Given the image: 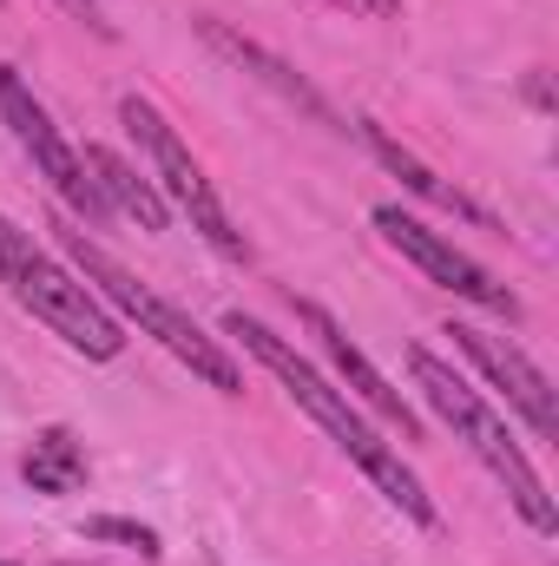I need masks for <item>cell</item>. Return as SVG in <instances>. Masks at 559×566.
I'll list each match as a JSON object with an SVG mask.
<instances>
[{
    "instance_id": "6da1fadb",
    "label": "cell",
    "mask_w": 559,
    "mask_h": 566,
    "mask_svg": "<svg viewBox=\"0 0 559 566\" xmlns=\"http://www.w3.org/2000/svg\"><path fill=\"white\" fill-rule=\"evenodd\" d=\"M224 336H231V343L264 369V376H277L283 396H289L309 422L336 441V454H349V468H356V474H362V481H369V488H376L402 521H409V527H421V534H434V527H441V507H434V494L421 488V474L402 461V441H382L376 428L362 422V409H356V402H349L323 369H316V363H303V356H296V343H289V336H277L271 323H257V316H244V310H231V316H224Z\"/></svg>"
},
{
    "instance_id": "7a4b0ae2",
    "label": "cell",
    "mask_w": 559,
    "mask_h": 566,
    "mask_svg": "<svg viewBox=\"0 0 559 566\" xmlns=\"http://www.w3.org/2000/svg\"><path fill=\"white\" fill-rule=\"evenodd\" d=\"M409 376H415L421 402L447 422V434L500 481V494L514 501V514L540 534V541H553L559 534V514H553V488H547V474L534 468V454H527V441L514 434V422L467 382V376H454V363H441L434 349H409Z\"/></svg>"
},
{
    "instance_id": "3957f363",
    "label": "cell",
    "mask_w": 559,
    "mask_h": 566,
    "mask_svg": "<svg viewBox=\"0 0 559 566\" xmlns=\"http://www.w3.org/2000/svg\"><path fill=\"white\" fill-rule=\"evenodd\" d=\"M60 251L73 258V271H80V283L119 316V323H139V336H151L158 349H171L204 389H218V396H244V369H238V356L218 343V336H204L171 296H158L145 277H133L106 244H93L86 238V224H73V218H60Z\"/></svg>"
},
{
    "instance_id": "277c9868",
    "label": "cell",
    "mask_w": 559,
    "mask_h": 566,
    "mask_svg": "<svg viewBox=\"0 0 559 566\" xmlns=\"http://www.w3.org/2000/svg\"><path fill=\"white\" fill-rule=\"evenodd\" d=\"M0 283H7V296H13L33 323H46L73 356H86V363H119L126 323L80 283L73 264H60L46 244H33V231H20L7 211H0Z\"/></svg>"
},
{
    "instance_id": "5b68a950",
    "label": "cell",
    "mask_w": 559,
    "mask_h": 566,
    "mask_svg": "<svg viewBox=\"0 0 559 566\" xmlns=\"http://www.w3.org/2000/svg\"><path fill=\"white\" fill-rule=\"evenodd\" d=\"M119 126L139 139L145 151V178L158 185V198L171 205V211H184L191 218V231L224 258V264H238V271H251L257 264V251H251V238H244V224L224 211V198H218V185L204 178V165L191 158V145L178 139V126L145 99V93H126L119 99Z\"/></svg>"
},
{
    "instance_id": "8992f818",
    "label": "cell",
    "mask_w": 559,
    "mask_h": 566,
    "mask_svg": "<svg viewBox=\"0 0 559 566\" xmlns=\"http://www.w3.org/2000/svg\"><path fill=\"white\" fill-rule=\"evenodd\" d=\"M0 126L13 133V145L33 158V171L46 178V191L66 205V218L73 224H106L113 211H106V198L93 191V178H86V165H80V145L66 139L60 126H53V113L40 106V93L0 60Z\"/></svg>"
},
{
    "instance_id": "52a82bcc",
    "label": "cell",
    "mask_w": 559,
    "mask_h": 566,
    "mask_svg": "<svg viewBox=\"0 0 559 566\" xmlns=\"http://www.w3.org/2000/svg\"><path fill=\"white\" fill-rule=\"evenodd\" d=\"M369 224L382 231L389 251H402L421 277L441 283V290H454L461 303H474V310H487V316H500V323H520V316H527V303H520L514 283H500L474 251H461L454 238H441L434 224H421L415 211H402V205H376Z\"/></svg>"
},
{
    "instance_id": "ba28073f",
    "label": "cell",
    "mask_w": 559,
    "mask_h": 566,
    "mask_svg": "<svg viewBox=\"0 0 559 566\" xmlns=\"http://www.w3.org/2000/svg\"><path fill=\"white\" fill-rule=\"evenodd\" d=\"M296 323H303V329L316 336V349L329 356V382H336L356 409H369V416L389 428V434H402V441L415 448V441H421V416L402 402V396H395V389H389V376L362 356V343H349L342 316H336V310H323L316 296H296Z\"/></svg>"
},
{
    "instance_id": "9c48e42d",
    "label": "cell",
    "mask_w": 559,
    "mask_h": 566,
    "mask_svg": "<svg viewBox=\"0 0 559 566\" xmlns=\"http://www.w3.org/2000/svg\"><path fill=\"white\" fill-rule=\"evenodd\" d=\"M447 343L500 389V402L527 422L534 441H553L559 434V402H553V376L514 343V336H494V329H481V323H447Z\"/></svg>"
},
{
    "instance_id": "30bf717a",
    "label": "cell",
    "mask_w": 559,
    "mask_h": 566,
    "mask_svg": "<svg viewBox=\"0 0 559 566\" xmlns=\"http://www.w3.org/2000/svg\"><path fill=\"white\" fill-rule=\"evenodd\" d=\"M198 40H204L224 66L251 73L264 93H277L289 113H303V119H316V126H329V133H342V139H349V113H336V106H329V93H316V86H309L289 60H277V53L264 46V40L238 33V27H231V20H218V13H198Z\"/></svg>"
},
{
    "instance_id": "8fae6325",
    "label": "cell",
    "mask_w": 559,
    "mask_h": 566,
    "mask_svg": "<svg viewBox=\"0 0 559 566\" xmlns=\"http://www.w3.org/2000/svg\"><path fill=\"white\" fill-rule=\"evenodd\" d=\"M349 133L369 145V158H376L382 171H395V178H402V191H415L421 205H434V211H447V218H461V224H474V231H500V218H494V211H487L481 198H467L461 185H447V178H441V171H434L428 158H415V151L395 139V133H389L382 119L356 113V119H349Z\"/></svg>"
},
{
    "instance_id": "7c38bea8",
    "label": "cell",
    "mask_w": 559,
    "mask_h": 566,
    "mask_svg": "<svg viewBox=\"0 0 559 566\" xmlns=\"http://www.w3.org/2000/svg\"><path fill=\"white\" fill-rule=\"evenodd\" d=\"M80 165H86V178H93V191L106 198L113 218L139 224V231H151V238L171 224V205L158 198V185L145 178L139 165H126L119 151H106V145H80Z\"/></svg>"
},
{
    "instance_id": "4fadbf2b",
    "label": "cell",
    "mask_w": 559,
    "mask_h": 566,
    "mask_svg": "<svg viewBox=\"0 0 559 566\" xmlns=\"http://www.w3.org/2000/svg\"><path fill=\"white\" fill-rule=\"evenodd\" d=\"M86 474H93V461H86V441H80L66 422L33 428V441L20 448V481H27L33 494H46V501H60V494H80V488H86Z\"/></svg>"
},
{
    "instance_id": "5bb4252c",
    "label": "cell",
    "mask_w": 559,
    "mask_h": 566,
    "mask_svg": "<svg viewBox=\"0 0 559 566\" xmlns=\"http://www.w3.org/2000/svg\"><path fill=\"white\" fill-rule=\"evenodd\" d=\"M80 541H93V547H126V554H139V560H158V554H165L158 527L126 521V514H93V521H80Z\"/></svg>"
},
{
    "instance_id": "9a60e30c",
    "label": "cell",
    "mask_w": 559,
    "mask_h": 566,
    "mask_svg": "<svg viewBox=\"0 0 559 566\" xmlns=\"http://www.w3.org/2000/svg\"><path fill=\"white\" fill-rule=\"evenodd\" d=\"M60 7H66V13H73V20H80V27H86L93 40H119V27H113L106 0H60Z\"/></svg>"
},
{
    "instance_id": "2e32d148",
    "label": "cell",
    "mask_w": 559,
    "mask_h": 566,
    "mask_svg": "<svg viewBox=\"0 0 559 566\" xmlns=\"http://www.w3.org/2000/svg\"><path fill=\"white\" fill-rule=\"evenodd\" d=\"M520 93H527L534 113H553V80H547V66H534V73L520 80Z\"/></svg>"
},
{
    "instance_id": "e0dca14e",
    "label": "cell",
    "mask_w": 559,
    "mask_h": 566,
    "mask_svg": "<svg viewBox=\"0 0 559 566\" xmlns=\"http://www.w3.org/2000/svg\"><path fill=\"white\" fill-rule=\"evenodd\" d=\"M356 13H376V20H395L402 13V0H349Z\"/></svg>"
},
{
    "instance_id": "ac0fdd59",
    "label": "cell",
    "mask_w": 559,
    "mask_h": 566,
    "mask_svg": "<svg viewBox=\"0 0 559 566\" xmlns=\"http://www.w3.org/2000/svg\"><path fill=\"white\" fill-rule=\"evenodd\" d=\"M0 566H20V560H0Z\"/></svg>"
}]
</instances>
